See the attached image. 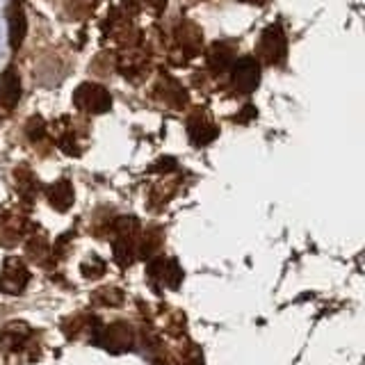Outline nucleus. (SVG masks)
<instances>
[{"mask_svg":"<svg viewBox=\"0 0 365 365\" xmlns=\"http://www.w3.org/2000/svg\"><path fill=\"white\" fill-rule=\"evenodd\" d=\"M0 351L9 365H21V359L34 361L39 356V342L26 322H11L5 327L3 338H0Z\"/></svg>","mask_w":365,"mask_h":365,"instance_id":"nucleus-1","label":"nucleus"},{"mask_svg":"<svg viewBox=\"0 0 365 365\" xmlns=\"http://www.w3.org/2000/svg\"><path fill=\"white\" fill-rule=\"evenodd\" d=\"M73 103L78 110L83 112H89V114H101V112H108L110 106H112V98L106 89L101 85H94V83H85L76 89L73 94Z\"/></svg>","mask_w":365,"mask_h":365,"instance_id":"nucleus-2","label":"nucleus"},{"mask_svg":"<svg viewBox=\"0 0 365 365\" xmlns=\"http://www.w3.org/2000/svg\"><path fill=\"white\" fill-rule=\"evenodd\" d=\"M285 51H288V43H285V34H283L279 23H274V26H269L265 32L260 34L258 55H260V60H265L269 64H279V62H283Z\"/></svg>","mask_w":365,"mask_h":365,"instance_id":"nucleus-3","label":"nucleus"},{"mask_svg":"<svg viewBox=\"0 0 365 365\" xmlns=\"http://www.w3.org/2000/svg\"><path fill=\"white\" fill-rule=\"evenodd\" d=\"M30 281V269L26 267V262L19 258H7L3 272H0V290L7 294H21L26 290V285Z\"/></svg>","mask_w":365,"mask_h":365,"instance_id":"nucleus-4","label":"nucleus"},{"mask_svg":"<svg viewBox=\"0 0 365 365\" xmlns=\"http://www.w3.org/2000/svg\"><path fill=\"white\" fill-rule=\"evenodd\" d=\"M260 83V64L254 60V57H242L237 60L235 64V71H233V85L237 91L242 94H251Z\"/></svg>","mask_w":365,"mask_h":365,"instance_id":"nucleus-5","label":"nucleus"},{"mask_svg":"<svg viewBox=\"0 0 365 365\" xmlns=\"http://www.w3.org/2000/svg\"><path fill=\"white\" fill-rule=\"evenodd\" d=\"M21 98V80L19 71L14 66H9L7 71L0 78V108L11 110Z\"/></svg>","mask_w":365,"mask_h":365,"instance_id":"nucleus-6","label":"nucleus"},{"mask_svg":"<svg viewBox=\"0 0 365 365\" xmlns=\"http://www.w3.org/2000/svg\"><path fill=\"white\" fill-rule=\"evenodd\" d=\"M233 57H235L233 46H228L224 41H217L208 48V66L212 68V71L222 73V71H226L228 66H231Z\"/></svg>","mask_w":365,"mask_h":365,"instance_id":"nucleus-7","label":"nucleus"},{"mask_svg":"<svg viewBox=\"0 0 365 365\" xmlns=\"http://www.w3.org/2000/svg\"><path fill=\"white\" fill-rule=\"evenodd\" d=\"M176 41H178V46H180L182 53H185L187 57L197 55L201 51V46H203V41H201V30L194 28L192 23H182L180 30L176 32Z\"/></svg>","mask_w":365,"mask_h":365,"instance_id":"nucleus-8","label":"nucleus"},{"mask_svg":"<svg viewBox=\"0 0 365 365\" xmlns=\"http://www.w3.org/2000/svg\"><path fill=\"white\" fill-rule=\"evenodd\" d=\"M26 235V220H21L16 215H7L0 220V242L14 245Z\"/></svg>","mask_w":365,"mask_h":365,"instance_id":"nucleus-9","label":"nucleus"},{"mask_svg":"<svg viewBox=\"0 0 365 365\" xmlns=\"http://www.w3.org/2000/svg\"><path fill=\"white\" fill-rule=\"evenodd\" d=\"M26 32H28L26 14H23L19 3H14V7H11V11H9V43L14 51L23 43V39H26Z\"/></svg>","mask_w":365,"mask_h":365,"instance_id":"nucleus-10","label":"nucleus"},{"mask_svg":"<svg viewBox=\"0 0 365 365\" xmlns=\"http://www.w3.org/2000/svg\"><path fill=\"white\" fill-rule=\"evenodd\" d=\"M155 91L165 98V103H169V106H174V108H180L182 103H185V89H182L174 78L165 76L163 80H160Z\"/></svg>","mask_w":365,"mask_h":365,"instance_id":"nucleus-11","label":"nucleus"},{"mask_svg":"<svg viewBox=\"0 0 365 365\" xmlns=\"http://www.w3.org/2000/svg\"><path fill=\"white\" fill-rule=\"evenodd\" d=\"M48 201L57 210H66L73 203V187L68 180H57L55 185L48 187Z\"/></svg>","mask_w":365,"mask_h":365,"instance_id":"nucleus-12","label":"nucleus"},{"mask_svg":"<svg viewBox=\"0 0 365 365\" xmlns=\"http://www.w3.org/2000/svg\"><path fill=\"white\" fill-rule=\"evenodd\" d=\"M215 135H217V128L205 117L190 119V137L194 144H208L210 140H215Z\"/></svg>","mask_w":365,"mask_h":365,"instance_id":"nucleus-13","label":"nucleus"},{"mask_svg":"<svg viewBox=\"0 0 365 365\" xmlns=\"http://www.w3.org/2000/svg\"><path fill=\"white\" fill-rule=\"evenodd\" d=\"M28 135L32 142H41L46 137V128H43V119L41 117H32L28 123Z\"/></svg>","mask_w":365,"mask_h":365,"instance_id":"nucleus-14","label":"nucleus"},{"mask_svg":"<svg viewBox=\"0 0 365 365\" xmlns=\"http://www.w3.org/2000/svg\"><path fill=\"white\" fill-rule=\"evenodd\" d=\"M68 3H71V11L76 16H85V14H89L91 9H94L96 0H68Z\"/></svg>","mask_w":365,"mask_h":365,"instance_id":"nucleus-15","label":"nucleus"},{"mask_svg":"<svg viewBox=\"0 0 365 365\" xmlns=\"http://www.w3.org/2000/svg\"><path fill=\"white\" fill-rule=\"evenodd\" d=\"M144 3H146V5H153V7H155V9L160 11V9L165 7V3H167V0H144Z\"/></svg>","mask_w":365,"mask_h":365,"instance_id":"nucleus-16","label":"nucleus"},{"mask_svg":"<svg viewBox=\"0 0 365 365\" xmlns=\"http://www.w3.org/2000/svg\"><path fill=\"white\" fill-rule=\"evenodd\" d=\"M249 3H265V0H249Z\"/></svg>","mask_w":365,"mask_h":365,"instance_id":"nucleus-17","label":"nucleus"},{"mask_svg":"<svg viewBox=\"0 0 365 365\" xmlns=\"http://www.w3.org/2000/svg\"><path fill=\"white\" fill-rule=\"evenodd\" d=\"M16 3H21V0H16Z\"/></svg>","mask_w":365,"mask_h":365,"instance_id":"nucleus-18","label":"nucleus"}]
</instances>
